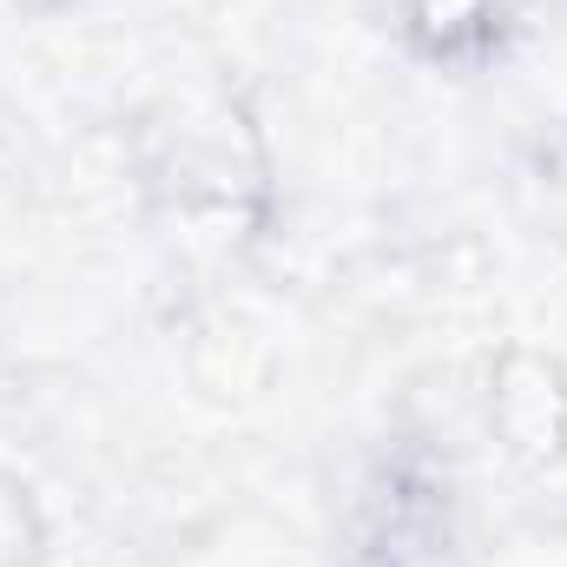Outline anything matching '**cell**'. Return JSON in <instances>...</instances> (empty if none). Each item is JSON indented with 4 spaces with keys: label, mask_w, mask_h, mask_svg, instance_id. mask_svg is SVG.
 I'll return each instance as SVG.
<instances>
[{
    "label": "cell",
    "mask_w": 567,
    "mask_h": 567,
    "mask_svg": "<svg viewBox=\"0 0 567 567\" xmlns=\"http://www.w3.org/2000/svg\"><path fill=\"white\" fill-rule=\"evenodd\" d=\"M145 231L178 265H245L278 231V152L231 73L165 86L133 120Z\"/></svg>",
    "instance_id": "6da1fadb"
},
{
    "label": "cell",
    "mask_w": 567,
    "mask_h": 567,
    "mask_svg": "<svg viewBox=\"0 0 567 567\" xmlns=\"http://www.w3.org/2000/svg\"><path fill=\"white\" fill-rule=\"evenodd\" d=\"M337 567H462V475L429 429L370 442L337 522Z\"/></svg>",
    "instance_id": "7a4b0ae2"
},
{
    "label": "cell",
    "mask_w": 567,
    "mask_h": 567,
    "mask_svg": "<svg viewBox=\"0 0 567 567\" xmlns=\"http://www.w3.org/2000/svg\"><path fill=\"white\" fill-rule=\"evenodd\" d=\"M475 416L495 462L522 482L567 475V350L502 337L475 377Z\"/></svg>",
    "instance_id": "3957f363"
},
{
    "label": "cell",
    "mask_w": 567,
    "mask_h": 567,
    "mask_svg": "<svg viewBox=\"0 0 567 567\" xmlns=\"http://www.w3.org/2000/svg\"><path fill=\"white\" fill-rule=\"evenodd\" d=\"M383 13H390L396 47L449 80L502 73L535 33L528 0H383Z\"/></svg>",
    "instance_id": "277c9868"
},
{
    "label": "cell",
    "mask_w": 567,
    "mask_h": 567,
    "mask_svg": "<svg viewBox=\"0 0 567 567\" xmlns=\"http://www.w3.org/2000/svg\"><path fill=\"white\" fill-rule=\"evenodd\" d=\"M47 548V522L27 495V482L0 475V567H33Z\"/></svg>",
    "instance_id": "5b68a950"
},
{
    "label": "cell",
    "mask_w": 567,
    "mask_h": 567,
    "mask_svg": "<svg viewBox=\"0 0 567 567\" xmlns=\"http://www.w3.org/2000/svg\"><path fill=\"white\" fill-rule=\"evenodd\" d=\"M13 7H27V13H66V7H80V0H13Z\"/></svg>",
    "instance_id": "8992f818"
}]
</instances>
